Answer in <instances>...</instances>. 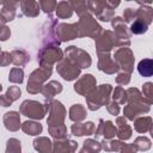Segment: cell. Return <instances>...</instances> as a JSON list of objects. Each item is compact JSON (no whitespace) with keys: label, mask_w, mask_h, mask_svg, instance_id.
<instances>
[{"label":"cell","mask_w":153,"mask_h":153,"mask_svg":"<svg viewBox=\"0 0 153 153\" xmlns=\"http://www.w3.org/2000/svg\"><path fill=\"white\" fill-rule=\"evenodd\" d=\"M112 92V86L110 84H102L99 86H96L92 91H90L86 96V105L88 110L97 111L102 106H105V104L110 100Z\"/></svg>","instance_id":"cell-1"},{"label":"cell","mask_w":153,"mask_h":153,"mask_svg":"<svg viewBox=\"0 0 153 153\" xmlns=\"http://www.w3.org/2000/svg\"><path fill=\"white\" fill-rule=\"evenodd\" d=\"M76 26H78L79 37H90L93 39L103 30L100 24L97 22V19L90 12H86L79 17V20L76 22Z\"/></svg>","instance_id":"cell-2"},{"label":"cell","mask_w":153,"mask_h":153,"mask_svg":"<svg viewBox=\"0 0 153 153\" xmlns=\"http://www.w3.org/2000/svg\"><path fill=\"white\" fill-rule=\"evenodd\" d=\"M63 57V51L59 45H42L37 53V62L39 67L53 68Z\"/></svg>","instance_id":"cell-3"},{"label":"cell","mask_w":153,"mask_h":153,"mask_svg":"<svg viewBox=\"0 0 153 153\" xmlns=\"http://www.w3.org/2000/svg\"><path fill=\"white\" fill-rule=\"evenodd\" d=\"M53 74V68H44L38 67L35 71H32L29 75L27 84H26V91L30 94H37L41 92L42 86L48 81V79Z\"/></svg>","instance_id":"cell-4"},{"label":"cell","mask_w":153,"mask_h":153,"mask_svg":"<svg viewBox=\"0 0 153 153\" xmlns=\"http://www.w3.org/2000/svg\"><path fill=\"white\" fill-rule=\"evenodd\" d=\"M48 112L47 103H41L33 99H25L19 106V114L31 120H43Z\"/></svg>","instance_id":"cell-5"},{"label":"cell","mask_w":153,"mask_h":153,"mask_svg":"<svg viewBox=\"0 0 153 153\" xmlns=\"http://www.w3.org/2000/svg\"><path fill=\"white\" fill-rule=\"evenodd\" d=\"M63 57H66L68 61H71L72 63L78 66L80 69L90 68L91 65H92V59H91L90 54L86 50H84L81 48H78L75 45L67 47L65 49Z\"/></svg>","instance_id":"cell-6"},{"label":"cell","mask_w":153,"mask_h":153,"mask_svg":"<svg viewBox=\"0 0 153 153\" xmlns=\"http://www.w3.org/2000/svg\"><path fill=\"white\" fill-rule=\"evenodd\" d=\"M45 103L48 105V118L47 124L48 126H56V124H63L65 118L67 115V110L65 105L57 100V99H45Z\"/></svg>","instance_id":"cell-7"},{"label":"cell","mask_w":153,"mask_h":153,"mask_svg":"<svg viewBox=\"0 0 153 153\" xmlns=\"http://www.w3.org/2000/svg\"><path fill=\"white\" fill-rule=\"evenodd\" d=\"M112 59L116 61V63L120 67V71L123 72H128V73H133L134 71V62H135V57H134V53L131 51V49L129 47H120Z\"/></svg>","instance_id":"cell-8"},{"label":"cell","mask_w":153,"mask_h":153,"mask_svg":"<svg viewBox=\"0 0 153 153\" xmlns=\"http://www.w3.org/2000/svg\"><path fill=\"white\" fill-rule=\"evenodd\" d=\"M111 26L114 29V35L117 39V45L120 47H129L130 45V31L126 25V22L122 17H112Z\"/></svg>","instance_id":"cell-9"},{"label":"cell","mask_w":153,"mask_h":153,"mask_svg":"<svg viewBox=\"0 0 153 153\" xmlns=\"http://www.w3.org/2000/svg\"><path fill=\"white\" fill-rule=\"evenodd\" d=\"M94 47L97 54L110 53L117 45V39L111 30H102V32L94 38Z\"/></svg>","instance_id":"cell-10"},{"label":"cell","mask_w":153,"mask_h":153,"mask_svg":"<svg viewBox=\"0 0 153 153\" xmlns=\"http://www.w3.org/2000/svg\"><path fill=\"white\" fill-rule=\"evenodd\" d=\"M59 24L57 18H53L49 16V19L42 25L41 27V38H42V45H60V41L56 37L55 27Z\"/></svg>","instance_id":"cell-11"},{"label":"cell","mask_w":153,"mask_h":153,"mask_svg":"<svg viewBox=\"0 0 153 153\" xmlns=\"http://www.w3.org/2000/svg\"><path fill=\"white\" fill-rule=\"evenodd\" d=\"M56 72L66 81L76 80L80 76V74H81V69L78 66H75L74 63H72L71 61H68L66 57H62L57 62V65H56Z\"/></svg>","instance_id":"cell-12"},{"label":"cell","mask_w":153,"mask_h":153,"mask_svg":"<svg viewBox=\"0 0 153 153\" xmlns=\"http://www.w3.org/2000/svg\"><path fill=\"white\" fill-rule=\"evenodd\" d=\"M102 149H104L105 152H121V153H136L135 147L133 146V143H126L123 140L120 139H109L105 140L103 139L100 142Z\"/></svg>","instance_id":"cell-13"},{"label":"cell","mask_w":153,"mask_h":153,"mask_svg":"<svg viewBox=\"0 0 153 153\" xmlns=\"http://www.w3.org/2000/svg\"><path fill=\"white\" fill-rule=\"evenodd\" d=\"M55 33H56V37L59 38V41L61 43L68 42V41H72V39H75L79 37L76 23H72V24L59 23L55 27Z\"/></svg>","instance_id":"cell-14"},{"label":"cell","mask_w":153,"mask_h":153,"mask_svg":"<svg viewBox=\"0 0 153 153\" xmlns=\"http://www.w3.org/2000/svg\"><path fill=\"white\" fill-rule=\"evenodd\" d=\"M149 110H151V105L147 104V103H143V102L127 103V105L123 109V116L127 120L133 121L134 118L149 112Z\"/></svg>","instance_id":"cell-15"},{"label":"cell","mask_w":153,"mask_h":153,"mask_svg":"<svg viewBox=\"0 0 153 153\" xmlns=\"http://www.w3.org/2000/svg\"><path fill=\"white\" fill-rule=\"evenodd\" d=\"M98 55V62H97V68L105 73V74H115L120 71L118 65L116 61L112 59L110 53H100Z\"/></svg>","instance_id":"cell-16"},{"label":"cell","mask_w":153,"mask_h":153,"mask_svg":"<svg viewBox=\"0 0 153 153\" xmlns=\"http://www.w3.org/2000/svg\"><path fill=\"white\" fill-rule=\"evenodd\" d=\"M97 86V80L92 74L81 75L74 84V91L80 96H86L90 91H92Z\"/></svg>","instance_id":"cell-17"},{"label":"cell","mask_w":153,"mask_h":153,"mask_svg":"<svg viewBox=\"0 0 153 153\" xmlns=\"http://www.w3.org/2000/svg\"><path fill=\"white\" fill-rule=\"evenodd\" d=\"M116 133H117V127L109 120H99L98 122V126L94 130V136L96 139H105V140H109V139H112L116 136Z\"/></svg>","instance_id":"cell-18"},{"label":"cell","mask_w":153,"mask_h":153,"mask_svg":"<svg viewBox=\"0 0 153 153\" xmlns=\"http://www.w3.org/2000/svg\"><path fill=\"white\" fill-rule=\"evenodd\" d=\"M78 149V142L71 140L69 137L66 139H54L53 142V152L55 153H72Z\"/></svg>","instance_id":"cell-19"},{"label":"cell","mask_w":153,"mask_h":153,"mask_svg":"<svg viewBox=\"0 0 153 153\" xmlns=\"http://www.w3.org/2000/svg\"><path fill=\"white\" fill-rule=\"evenodd\" d=\"M96 130V124L92 121H87L85 123L81 122H74V124H72L71 127V131L74 136H88V135H93Z\"/></svg>","instance_id":"cell-20"},{"label":"cell","mask_w":153,"mask_h":153,"mask_svg":"<svg viewBox=\"0 0 153 153\" xmlns=\"http://www.w3.org/2000/svg\"><path fill=\"white\" fill-rule=\"evenodd\" d=\"M2 122L5 128L8 131H17L20 129L22 122H20V115L18 111H8L4 115Z\"/></svg>","instance_id":"cell-21"},{"label":"cell","mask_w":153,"mask_h":153,"mask_svg":"<svg viewBox=\"0 0 153 153\" xmlns=\"http://www.w3.org/2000/svg\"><path fill=\"white\" fill-rule=\"evenodd\" d=\"M116 124H117V133H116V136L120 139V140H123V141H127L131 137V134H133V129L128 124L127 122V118L124 116H117L116 117Z\"/></svg>","instance_id":"cell-22"},{"label":"cell","mask_w":153,"mask_h":153,"mask_svg":"<svg viewBox=\"0 0 153 153\" xmlns=\"http://www.w3.org/2000/svg\"><path fill=\"white\" fill-rule=\"evenodd\" d=\"M62 84L59 82L57 80H50L48 82H45L43 86H42V90H41V94L45 98V99H51L54 98L56 94L61 93L62 92Z\"/></svg>","instance_id":"cell-23"},{"label":"cell","mask_w":153,"mask_h":153,"mask_svg":"<svg viewBox=\"0 0 153 153\" xmlns=\"http://www.w3.org/2000/svg\"><path fill=\"white\" fill-rule=\"evenodd\" d=\"M20 10L23 16L35 18L39 14V5L36 0H20Z\"/></svg>","instance_id":"cell-24"},{"label":"cell","mask_w":153,"mask_h":153,"mask_svg":"<svg viewBox=\"0 0 153 153\" xmlns=\"http://www.w3.org/2000/svg\"><path fill=\"white\" fill-rule=\"evenodd\" d=\"M133 122H134V129L137 133H140V134L152 133L153 121H152L151 116H139V117L134 118Z\"/></svg>","instance_id":"cell-25"},{"label":"cell","mask_w":153,"mask_h":153,"mask_svg":"<svg viewBox=\"0 0 153 153\" xmlns=\"http://www.w3.org/2000/svg\"><path fill=\"white\" fill-rule=\"evenodd\" d=\"M11 57L16 67H24L30 61V55L25 49H13L11 51Z\"/></svg>","instance_id":"cell-26"},{"label":"cell","mask_w":153,"mask_h":153,"mask_svg":"<svg viewBox=\"0 0 153 153\" xmlns=\"http://www.w3.org/2000/svg\"><path fill=\"white\" fill-rule=\"evenodd\" d=\"M20 129H22L26 135L37 136V135L42 134V131H43V126H42L38 121H36V120H33V121H30V120H29V121H25V122L22 123Z\"/></svg>","instance_id":"cell-27"},{"label":"cell","mask_w":153,"mask_h":153,"mask_svg":"<svg viewBox=\"0 0 153 153\" xmlns=\"http://www.w3.org/2000/svg\"><path fill=\"white\" fill-rule=\"evenodd\" d=\"M35 151L39 153H51L53 152V141L47 136H38L32 141Z\"/></svg>","instance_id":"cell-28"},{"label":"cell","mask_w":153,"mask_h":153,"mask_svg":"<svg viewBox=\"0 0 153 153\" xmlns=\"http://www.w3.org/2000/svg\"><path fill=\"white\" fill-rule=\"evenodd\" d=\"M87 116V111H86V108L81 104H73L71 108H69V111H68V117L71 121L73 122H81L86 118Z\"/></svg>","instance_id":"cell-29"},{"label":"cell","mask_w":153,"mask_h":153,"mask_svg":"<svg viewBox=\"0 0 153 153\" xmlns=\"http://www.w3.org/2000/svg\"><path fill=\"white\" fill-rule=\"evenodd\" d=\"M73 8L69 5V2L67 0H61L60 2L56 4L55 7V13H56V18L59 19H67L71 18L73 16Z\"/></svg>","instance_id":"cell-30"},{"label":"cell","mask_w":153,"mask_h":153,"mask_svg":"<svg viewBox=\"0 0 153 153\" xmlns=\"http://www.w3.org/2000/svg\"><path fill=\"white\" fill-rule=\"evenodd\" d=\"M134 102H143L152 105L141 93V91L136 87H129L126 90V103H134Z\"/></svg>","instance_id":"cell-31"},{"label":"cell","mask_w":153,"mask_h":153,"mask_svg":"<svg viewBox=\"0 0 153 153\" xmlns=\"http://www.w3.org/2000/svg\"><path fill=\"white\" fill-rule=\"evenodd\" d=\"M136 18L149 25L153 20V8L148 5H140V7L136 10Z\"/></svg>","instance_id":"cell-32"},{"label":"cell","mask_w":153,"mask_h":153,"mask_svg":"<svg viewBox=\"0 0 153 153\" xmlns=\"http://www.w3.org/2000/svg\"><path fill=\"white\" fill-rule=\"evenodd\" d=\"M137 72L141 76L149 78L153 75V60L152 59H142L137 63Z\"/></svg>","instance_id":"cell-33"},{"label":"cell","mask_w":153,"mask_h":153,"mask_svg":"<svg viewBox=\"0 0 153 153\" xmlns=\"http://www.w3.org/2000/svg\"><path fill=\"white\" fill-rule=\"evenodd\" d=\"M86 5H87V11L91 14H94L96 18H98L105 11V8H108V6H105L100 0H87Z\"/></svg>","instance_id":"cell-34"},{"label":"cell","mask_w":153,"mask_h":153,"mask_svg":"<svg viewBox=\"0 0 153 153\" xmlns=\"http://www.w3.org/2000/svg\"><path fill=\"white\" fill-rule=\"evenodd\" d=\"M48 133L53 139H66L68 137L67 127L66 124H56V126H48Z\"/></svg>","instance_id":"cell-35"},{"label":"cell","mask_w":153,"mask_h":153,"mask_svg":"<svg viewBox=\"0 0 153 153\" xmlns=\"http://www.w3.org/2000/svg\"><path fill=\"white\" fill-rule=\"evenodd\" d=\"M99 151H102V146L96 139H86L82 143V148L80 149L81 153H98Z\"/></svg>","instance_id":"cell-36"},{"label":"cell","mask_w":153,"mask_h":153,"mask_svg":"<svg viewBox=\"0 0 153 153\" xmlns=\"http://www.w3.org/2000/svg\"><path fill=\"white\" fill-rule=\"evenodd\" d=\"M148 26H149V25H147V24H146L145 22H142L141 19L135 18V19L130 23L129 31H130V33H133V35H143V33L147 32Z\"/></svg>","instance_id":"cell-37"},{"label":"cell","mask_w":153,"mask_h":153,"mask_svg":"<svg viewBox=\"0 0 153 153\" xmlns=\"http://www.w3.org/2000/svg\"><path fill=\"white\" fill-rule=\"evenodd\" d=\"M133 146L135 147L136 152H139V151H148L151 148V146H152V141L147 136H137L134 140Z\"/></svg>","instance_id":"cell-38"},{"label":"cell","mask_w":153,"mask_h":153,"mask_svg":"<svg viewBox=\"0 0 153 153\" xmlns=\"http://www.w3.org/2000/svg\"><path fill=\"white\" fill-rule=\"evenodd\" d=\"M8 81L13 84H22L24 81V71L20 67H13L8 74Z\"/></svg>","instance_id":"cell-39"},{"label":"cell","mask_w":153,"mask_h":153,"mask_svg":"<svg viewBox=\"0 0 153 153\" xmlns=\"http://www.w3.org/2000/svg\"><path fill=\"white\" fill-rule=\"evenodd\" d=\"M69 2V5L72 6L73 11L80 17L84 13L88 12L87 11V5H86V0H67Z\"/></svg>","instance_id":"cell-40"},{"label":"cell","mask_w":153,"mask_h":153,"mask_svg":"<svg viewBox=\"0 0 153 153\" xmlns=\"http://www.w3.org/2000/svg\"><path fill=\"white\" fill-rule=\"evenodd\" d=\"M111 98L112 100L117 102L120 105L126 104V90L122 86H116L115 88H112Z\"/></svg>","instance_id":"cell-41"},{"label":"cell","mask_w":153,"mask_h":153,"mask_svg":"<svg viewBox=\"0 0 153 153\" xmlns=\"http://www.w3.org/2000/svg\"><path fill=\"white\" fill-rule=\"evenodd\" d=\"M22 152V142L16 137H11L6 142V153H20Z\"/></svg>","instance_id":"cell-42"},{"label":"cell","mask_w":153,"mask_h":153,"mask_svg":"<svg viewBox=\"0 0 153 153\" xmlns=\"http://www.w3.org/2000/svg\"><path fill=\"white\" fill-rule=\"evenodd\" d=\"M56 4V0H38L39 8L48 16H51V13L55 11Z\"/></svg>","instance_id":"cell-43"},{"label":"cell","mask_w":153,"mask_h":153,"mask_svg":"<svg viewBox=\"0 0 153 153\" xmlns=\"http://www.w3.org/2000/svg\"><path fill=\"white\" fill-rule=\"evenodd\" d=\"M6 22H12L17 16V6H2L0 12Z\"/></svg>","instance_id":"cell-44"},{"label":"cell","mask_w":153,"mask_h":153,"mask_svg":"<svg viewBox=\"0 0 153 153\" xmlns=\"http://www.w3.org/2000/svg\"><path fill=\"white\" fill-rule=\"evenodd\" d=\"M142 96L152 104L153 103V82L147 81L142 85Z\"/></svg>","instance_id":"cell-45"},{"label":"cell","mask_w":153,"mask_h":153,"mask_svg":"<svg viewBox=\"0 0 153 153\" xmlns=\"http://www.w3.org/2000/svg\"><path fill=\"white\" fill-rule=\"evenodd\" d=\"M12 102H16L17 99H19V97L22 96V90L19 86H10L5 93Z\"/></svg>","instance_id":"cell-46"},{"label":"cell","mask_w":153,"mask_h":153,"mask_svg":"<svg viewBox=\"0 0 153 153\" xmlns=\"http://www.w3.org/2000/svg\"><path fill=\"white\" fill-rule=\"evenodd\" d=\"M130 73L128 72H123V71H118L117 72V75L115 78V81L118 84V85H128L130 82Z\"/></svg>","instance_id":"cell-47"},{"label":"cell","mask_w":153,"mask_h":153,"mask_svg":"<svg viewBox=\"0 0 153 153\" xmlns=\"http://www.w3.org/2000/svg\"><path fill=\"white\" fill-rule=\"evenodd\" d=\"M105 108H106V110H108V112L110 114V115H112V116H117L118 114H120V104L117 103V102H115V100H109L106 104H105Z\"/></svg>","instance_id":"cell-48"},{"label":"cell","mask_w":153,"mask_h":153,"mask_svg":"<svg viewBox=\"0 0 153 153\" xmlns=\"http://www.w3.org/2000/svg\"><path fill=\"white\" fill-rule=\"evenodd\" d=\"M135 18H136V10H134L131 7L124 8V11H123V20L126 23H131Z\"/></svg>","instance_id":"cell-49"},{"label":"cell","mask_w":153,"mask_h":153,"mask_svg":"<svg viewBox=\"0 0 153 153\" xmlns=\"http://www.w3.org/2000/svg\"><path fill=\"white\" fill-rule=\"evenodd\" d=\"M112 17H115V10H112V8H105V11L97 18V19H99V20H102V22H110L111 19H112Z\"/></svg>","instance_id":"cell-50"},{"label":"cell","mask_w":153,"mask_h":153,"mask_svg":"<svg viewBox=\"0 0 153 153\" xmlns=\"http://www.w3.org/2000/svg\"><path fill=\"white\" fill-rule=\"evenodd\" d=\"M12 63L11 53L8 51H0V67H6Z\"/></svg>","instance_id":"cell-51"},{"label":"cell","mask_w":153,"mask_h":153,"mask_svg":"<svg viewBox=\"0 0 153 153\" xmlns=\"http://www.w3.org/2000/svg\"><path fill=\"white\" fill-rule=\"evenodd\" d=\"M11 36V29L7 26V25H4L0 27V41L1 42H5L10 38Z\"/></svg>","instance_id":"cell-52"},{"label":"cell","mask_w":153,"mask_h":153,"mask_svg":"<svg viewBox=\"0 0 153 153\" xmlns=\"http://www.w3.org/2000/svg\"><path fill=\"white\" fill-rule=\"evenodd\" d=\"M105 6H108V7H110V8H112V10H115L116 7H118L120 6V4H121V0H100Z\"/></svg>","instance_id":"cell-53"},{"label":"cell","mask_w":153,"mask_h":153,"mask_svg":"<svg viewBox=\"0 0 153 153\" xmlns=\"http://www.w3.org/2000/svg\"><path fill=\"white\" fill-rule=\"evenodd\" d=\"M12 103H13V102H12L6 94H0V105H1V106H4V108L11 106Z\"/></svg>","instance_id":"cell-54"},{"label":"cell","mask_w":153,"mask_h":153,"mask_svg":"<svg viewBox=\"0 0 153 153\" xmlns=\"http://www.w3.org/2000/svg\"><path fill=\"white\" fill-rule=\"evenodd\" d=\"M0 5L2 6H17L13 0H0Z\"/></svg>","instance_id":"cell-55"},{"label":"cell","mask_w":153,"mask_h":153,"mask_svg":"<svg viewBox=\"0 0 153 153\" xmlns=\"http://www.w3.org/2000/svg\"><path fill=\"white\" fill-rule=\"evenodd\" d=\"M139 5H149V4H152V1L153 0H135Z\"/></svg>","instance_id":"cell-56"},{"label":"cell","mask_w":153,"mask_h":153,"mask_svg":"<svg viewBox=\"0 0 153 153\" xmlns=\"http://www.w3.org/2000/svg\"><path fill=\"white\" fill-rule=\"evenodd\" d=\"M6 23H7V22H6V19H5V18H4V16L0 13V27H1V26H4V25H6Z\"/></svg>","instance_id":"cell-57"},{"label":"cell","mask_w":153,"mask_h":153,"mask_svg":"<svg viewBox=\"0 0 153 153\" xmlns=\"http://www.w3.org/2000/svg\"><path fill=\"white\" fill-rule=\"evenodd\" d=\"M13 1H14L16 4H18V2H20V0H13Z\"/></svg>","instance_id":"cell-58"},{"label":"cell","mask_w":153,"mask_h":153,"mask_svg":"<svg viewBox=\"0 0 153 153\" xmlns=\"http://www.w3.org/2000/svg\"><path fill=\"white\" fill-rule=\"evenodd\" d=\"M1 90H2V85L0 84V92H1Z\"/></svg>","instance_id":"cell-59"},{"label":"cell","mask_w":153,"mask_h":153,"mask_svg":"<svg viewBox=\"0 0 153 153\" xmlns=\"http://www.w3.org/2000/svg\"><path fill=\"white\" fill-rule=\"evenodd\" d=\"M126 1H135V0H126Z\"/></svg>","instance_id":"cell-60"},{"label":"cell","mask_w":153,"mask_h":153,"mask_svg":"<svg viewBox=\"0 0 153 153\" xmlns=\"http://www.w3.org/2000/svg\"><path fill=\"white\" fill-rule=\"evenodd\" d=\"M0 51H1V50H0Z\"/></svg>","instance_id":"cell-61"}]
</instances>
